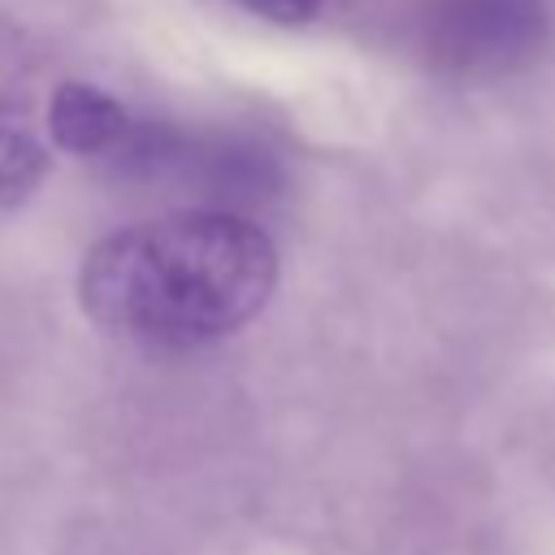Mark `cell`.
Returning <instances> with one entry per match:
<instances>
[{
    "instance_id": "obj_1",
    "label": "cell",
    "mask_w": 555,
    "mask_h": 555,
    "mask_svg": "<svg viewBox=\"0 0 555 555\" xmlns=\"http://www.w3.org/2000/svg\"><path fill=\"white\" fill-rule=\"evenodd\" d=\"M278 286L273 238L238 212H165L104 234L78 269L87 317L126 343L204 347L247 325Z\"/></svg>"
},
{
    "instance_id": "obj_2",
    "label": "cell",
    "mask_w": 555,
    "mask_h": 555,
    "mask_svg": "<svg viewBox=\"0 0 555 555\" xmlns=\"http://www.w3.org/2000/svg\"><path fill=\"white\" fill-rule=\"evenodd\" d=\"M121 126H126V113L95 87L65 82L52 100V134L69 152L95 156L121 139Z\"/></svg>"
},
{
    "instance_id": "obj_3",
    "label": "cell",
    "mask_w": 555,
    "mask_h": 555,
    "mask_svg": "<svg viewBox=\"0 0 555 555\" xmlns=\"http://www.w3.org/2000/svg\"><path fill=\"white\" fill-rule=\"evenodd\" d=\"M238 4L264 22H278V26H299L321 9V0H238Z\"/></svg>"
}]
</instances>
